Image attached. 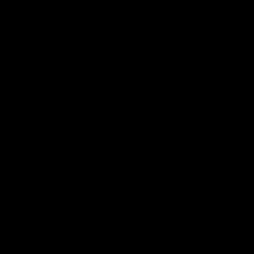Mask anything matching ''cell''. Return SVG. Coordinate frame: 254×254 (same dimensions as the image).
<instances>
[]
</instances>
